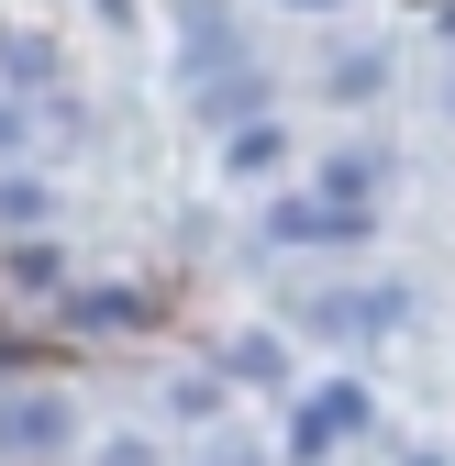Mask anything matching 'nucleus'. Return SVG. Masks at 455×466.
Masks as SVG:
<instances>
[{"label": "nucleus", "instance_id": "nucleus-1", "mask_svg": "<svg viewBox=\"0 0 455 466\" xmlns=\"http://www.w3.org/2000/svg\"><path fill=\"white\" fill-rule=\"evenodd\" d=\"M0 444H12V455L67 444V411H56V400H12V411H0Z\"/></svg>", "mask_w": 455, "mask_h": 466}, {"label": "nucleus", "instance_id": "nucleus-2", "mask_svg": "<svg viewBox=\"0 0 455 466\" xmlns=\"http://www.w3.org/2000/svg\"><path fill=\"white\" fill-rule=\"evenodd\" d=\"M345 422H356V389H333V400H322V411L300 422V444H333V433H345Z\"/></svg>", "mask_w": 455, "mask_h": 466}]
</instances>
